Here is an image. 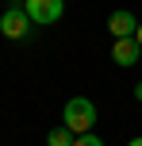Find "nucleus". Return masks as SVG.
<instances>
[{
  "mask_svg": "<svg viewBox=\"0 0 142 146\" xmlns=\"http://www.w3.org/2000/svg\"><path fill=\"white\" fill-rule=\"evenodd\" d=\"M73 146H104V142H100L96 135L89 131V135H77V142H73Z\"/></svg>",
  "mask_w": 142,
  "mask_h": 146,
  "instance_id": "7",
  "label": "nucleus"
},
{
  "mask_svg": "<svg viewBox=\"0 0 142 146\" xmlns=\"http://www.w3.org/2000/svg\"><path fill=\"white\" fill-rule=\"evenodd\" d=\"M61 123H65L73 135H89L92 127H96V104H92L89 96H73V100H65V108H61Z\"/></svg>",
  "mask_w": 142,
  "mask_h": 146,
  "instance_id": "1",
  "label": "nucleus"
},
{
  "mask_svg": "<svg viewBox=\"0 0 142 146\" xmlns=\"http://www.w3.org/2000/svg\"><path fill=\"white\" fill-rule=\"evenodd\" d=\"M135 100L142 104V81H138V85H135Z\"/></svg>",
  "mask_w": 142,
  "mask_h": 146,
  "instance_id": "8",
  "label": "nucleus"
},
{
  "mask_svg": "<svg viewBox=\"0 0 142 146\" xmlns=\"http://www.w3.org/2000/svg\"><path fill=\"white\" fill-rule=\"evenodd\" d=\"M108 27H112V35H115V38H135L138 19H135L131 12H112V15H108Z\"/></svg>",
  "mask_w": 142,
  "mask_h": 146,
  "instance_id": "5",
  "label": "nucleus"
},
{
  "mask_svg": "<svg viewBox=\"0 0 142 146\" xmlns=\"http://www.w3.org/2000/svg\"><path fill=\"white\" fill-rule=\"evenodd\" d=\"M31 23H35V19L27 15V8H23V4H12L4 15H0V35H4V38H23L31 31Z\"/></svg>",
  "mask_w": 142,
  "mask_h": 146,
  "instance_id": "2",
  "label": "nucleus"
},
{
  "mask_svg": "<svg viewBox=\"0 0 142 146\" xmlns=\"http://www.w3.org/2000/svg\"><path fill=\"white\" fill-rule=\"evenodd\" d=\"M138 58H142L138 38H115V46H112V62H115V66L131 69V66H138Z\"/></svg>",
  "mask_w": 142,
  "mask_h": 146,
  "instance_id": "4",
  "label": "nucleus"
},
{
  "mask_svg": "<svg viewBox=\"0 0 142 146\" xmlns=\"http://www.w3.org/2000/svg\"><path fill=\"white\" fill-rule=\"evenodd\" d=\"M127 146H142V135H135V139H131V142H127Z\"/></svg>",
  "mask_w": 142,
  "mask_h": 146,
  "instance_id": "9",
  "label": "nucleus"
},
{
  "mask_svg": "<svg viewBox=\"0 0 142 146\" xmlns=\"http://www.w3.org/2000/svg\"><path fill=\"white\" fill-rule=\"evenodd\" d=\"M23 8L35 23H58L65 12V0H23Z\"/></svg>",
  "mask_w": 142,
  "mask_h": 146,
  "instance_id": "3",
  "label": "nucleus"
},
{
  "mask_svg": "<svg viewBox=\"0 0 142 146\" xmlns=\"http://www.w3.org/2000/svg\"><path fill=\"white\" fill-rule=\"evenodd\" d=\"M135 38H138V46H142V19H138V31H135Z\"/></svg>",
  "mask_w": 142,
  "mask_h": 146,
  "instance_id": "10",
  "label": "nucleus"
},
{
  "mask_svg": "<svg viewBox=\"0 0 142 146\" xmlns=\"http://www.w3.org/2000/svg\"><path fill=\"white\" fill-rule=\"evenodd\" d=\"M73 142H77V135L69 131L65 123H61V127H54V131L46 135V146H73Z\"/></svg>",
  "mask_w": 142,
  "mask_h": 146,
  "instance_id": "6",
  "label": "nucleus"
}]
</instances>
